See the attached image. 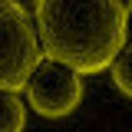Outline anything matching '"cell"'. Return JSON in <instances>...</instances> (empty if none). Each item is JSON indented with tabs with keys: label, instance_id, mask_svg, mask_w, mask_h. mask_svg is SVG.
<instances>
[{
	"label": "cell",
	"instance_id": "cell-4",
	"mask_svg": "<svg viewBox=\"0 0 132 132\" xmlns=\"http://www.w3.org/2000/svg\"><path fill=\"white\" fill-rule=\"evenodd\" d=\"M27 129V102L16 93H0V132Z\"/></svg>",
	"mask_w": 132,
	"mask_h": 132
},
{
	"label": "cell",
	"instance_id": "cell-6",
	"mask_svg": "<svg viewBox=\"0 0 132 132\" xmlns=\"http://www.w3.org/2000/svg\"><path fill=\"white\" fill-rule=\"evenodd\" d=\"M122 3H126V7H129V10H132V0H122Z\"/></svg>",
	"mask_w": 132,
	"mask_h": 132
},
{
	"label": "cell",
	"instance_id": "cell-1",
	"mask_svg": "<svg viewBox=\"0 0 132 132\" xmlns=\"http://www.w3.org/2000/svg\"><path fill=\"white\" fill-rule=\"evenodd\" d=\"M33 30L43 60L96 76L129 43V7L122 0H36Z\"/></svg>",
	"mask_w": 132,
	"mask_h": 132
},
{
	"label": "cell",
	"instance_id": "cell-3",
	"mask_svg": "<svg viewBox=\"0 0 132 132\" xmlns=\"http://www.w3.org/2000/svg\"><path fill=\"white\" fill-rule=\"evenodd\" d=\"M23 89H27V106L43 119L73 116L79 109L82 96H86L82 76L63 63H53V60H40Z\"/></svg>",
	"mask_w": 132,
	"mask_h": 132
},
{
	"label": "cell",
	"instance_id": "cell-5",
	"mask_svg": "<svg viewBox=\"0 0 132 132\" xmlns=\"http://www.w3.org/2000/svg\"><path fill=\"white\" fill-rule=\"evenodd\" d=\"M109 76H112L116 89H119L126 99H132V43H126V46L112 56V63H109Z\"/></svg>",
	"mask_w": 132,
	"mask_h": 132
},
{
	"label": "cell",
	"instance_id": "cell-2",
	"mask_svg": "<svg viewBox=\"0 0 132 132\" xmlns=\"http://www.w3.org/2000/svg\"><path fill=\"white\" fill-rule=\"evenodd\" d=\"M43 60L36 30L16 0H0V93H20Z\"/></svg>",
	"mask_w": 132,
	"mask_h": 132
}]
</instances>
